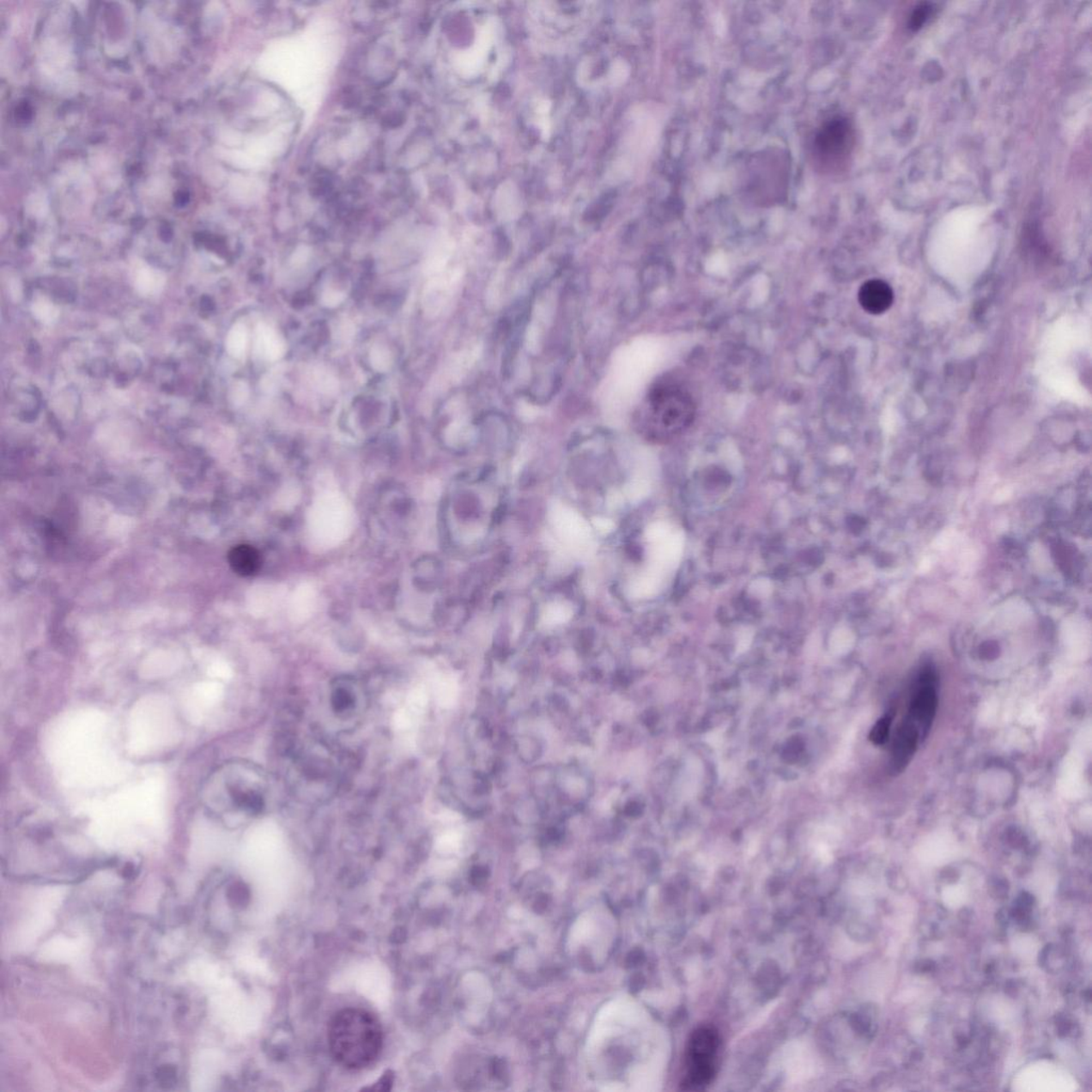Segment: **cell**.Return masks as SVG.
Listing matches in <instances>:
<instances>
[{
	"mask_svg": "<svg viewBox=\"0 0 1092 1092\" xmlns=\"http://www.w3.org/2000/svg\"><path fill=\"white\" fill-rule=\"evenodd\" d=\"M202 799L205 808L220 818L255 816L265 809V786L248 766L227 764L207 779Z\"/></svg>",
	"mask_w": 1092,
	"mask_h": 1092,
	"instance_id": "obj_1",
	"label": "cell"
},
{
	"mask_svg": "<svg viewBox=\"0 0 1092 1092\" xmlns=\"http://www.w3.org/2000/svg\"><path fill=\"white\" fill-rule=\"evenodd\" d=\"M328 1039L334 1059L343 1067L359 1070L377 1059L383 1034L380 1023L371 1012L347 1008L333 1016Z\"/></svg>",
	"mask_w": 1092,
	"mask_h": 1092,
	"instance_id": "obj_2",
	"label": "cell"
},
{
	"mask_svg": "<svg viewBox=\"0 0 1092 1092\" xmlns=\"http://www.w3.org/2000/svg\"><path fill=\"white\" fill-rule=\"evenodd\" d=\"M695 404L689 391L676 383L663 382L652 389L644 409V422L658 439H670L693 424Z\"/></svg>",
	"mask_w": 1092,
	"mask_h": 1092,
	"instance_id": "obj_3",
	"label": "cell"
},
{
	"mask_svg": "<svg viewBox=\"0 0 1092 1092\" xmlns=\"http://www.w3.org/2000/svg\"><path fill=\"white\" fill-rule=\"evenodd\" d=\"M720 1036L714 1026H700L689 1037L684 1058L681 1089L701 1091L711 1085L717 1073Z\"/></svg>",
	"mask_w": 1092,
	"mask_h": 1092,
	"instance_id": "obj_4",
	"label": "cell"
},
{
	"mask_svg": "<svg viewBox=\"0 0 1092 1092\" xmlns=\"http://www.w3.org/2000/svg\"><path fill=\"white\" fill-rule=\"evenodd\" d=\"M854 145L852 123L843 116L828 118L819 127L812 143V158L816 169L825 174L843 171L852 155Z\"/></svg>",
	"mask_w": 1092,
	"mask_h": 1092,
	"instance_id": "obj_5",
	"label": "cell"
},
{
	"mask_svg": "<svg viewBox=\"0 0 1092 1092\" xmlns=\"http://www.w3.org/2000/svg\"><path fill=\"white\" fill-rule=\"evenodd\" d=\"M786 154H761L752 161L747 179V193L761 205L773 204L785 196L788 182Z\"/></svg>",
	"mask_w": 1092,
	"mask_h": 1092,
	"instance_id": "obj_6",
	"label": "cell"
},
{
	"mask_svg": "<svg viewBox=\"0 0 1092 1092\" xmlns=\"http://www.w3.org/2000/svg\"><path fill=\"white\" fill-rule=\"evenodd\" d=\"M937 708L936 676L931 671L926 672L919 680V689L913 695L908 715L906 717L919 730L922 739L927 737L929 729L935 720Z\"/></svg>",
	"mask_w": 1092,
	"mask_h": 1092,
	"instance_id": "obj_7",
	"label": "cell"
},
{
	"mask_svg": "<svg viewBox=\"0 0 1092 1092\" xmlns=\"http://www.w3.org/2000/svg\"><path fill=\"white\" fill-rule=\"evenodd\" d=\"M921 741L922 737L919 730L906 718L898 728L893 742L891 760L893 773H901L906 768Z\"/></svg>",
	"mask_w": 1092,
	"mask_h": 1092,
	"instance_id": "obj_8",
	"label": "cell"
},
{
	"mask_svg": "<svg viewBox=\"0 0 1092 1092\" xmlns=\"http://www.w3.org/2000/svg\"><path fill=\"white\" fill-rule=\"evenodd\" d=\"M858 299L863 310L871 315H880L892 306L894 294L891 286L886 282L874 279L861 286Z\"/></svg>",
	"mask_w": 1092,
	"mask_h": 1092,
	"instance_id": "obj_9",
	"label": "cell"
},
{
	"mask_svg": "<svg viewBox=\"0 0 1092 1092\" xmlns=\"http://www.w3.org/2000/svg\"><path fill=\"white\" fill-rule=\"evenodd\" d=\"M330 704L337 716H354L360 704L358 684L351 679H338L334 682L330 690Z\"/></svg>",
	"mask_w": 1092,
	"mask_h": 1092,
	"instance_id": "obj_10",
	"label": "cell"
},
{
	"mask_svg": "<svg viewBox=\"0 0 1092 1092\" xmlns=\"http://www.w3.org/2000/svg\"><path fill=\"white\" fill-rule=\"evenodd\" d=\"M493 25L487 24L480 30L476 42L469 52H464V57L460 59V67L468 74H476L478 70L482 67L484 59H486L487 52L490 51L493 42V33L494 30Z\"/></svg>",
	"mask_w": 1092,
	"mask_h": 1092,
	"instance_id": "obj_11",
	"label": "cell"
},
{
	"mask_svg": "<svg viewBox=\"0 0 1092 1092\" xmlns=\"http://www.w3.org/2000/svg\"><path fill=\"white\" fill-rule=\"evenodd\" d=\"M228 562L233 571L240 576H252L261 569V554L253 546L240 544L228 553Z\"/></svg>",
	"mask_w": 1092,
	"mask_h": 1092,
	"instance_id": "obj_12",
	"label": "cell"
},
{
	"mask_svg": "<svg viewBox=\"0 0 1092 1092\" xmlns=\"http://www.w3.org/2000/svg\"><path fill=\"white\" fill-rule=\"evenodd\" d=\"M255 352L267 361H276L283 356L285 343L275 330L266 325H259L255 336Z\"/></svg>",
	"mask_w": 1092,
	"mask_h": 1092,
	"instance_id": "obj_13",
	"label": "cell"
},
{
	"mask_svg": "<svg viewBox=\"0 0 1092 1092\" xmlns=\"http://www.w3.org/2000/svg\"><path fill=\"white\" fill-rule=\"evenodd\" d=\"M246 346H248V331L245 325L237 324L232 328L228 333L227 340V348L228 354L234 358L240 359L245 355Z\"/></svg>",
	"mask_w": 1092,
	"mask_h": 1092,
	"instance_id": "obj_14",
	"label": "cell"
},
{
	"mask_svg": "<svg viewBox=\"0 0 1092 1092\" xmlns=\"http://www.w3.org/2000/svg\"><path fill=\"white\" fill-rule=\"evenodd\" d=\"M933 12H935V7H933L932 3H922L918 4L909 16L908 27L913 32L921 29L931 19Z\"/></svg>",
	"mask_w": 1092,
	"mask_h": 1092,
	"instance_id": "obj_15",
	"label": "cell"
},
{
	"mask_svg": "<svg viewBox=\"0 0 1092 1092\" xmlns=\"http://www.w3.org/2000/svg\"><path fill=\"white\" fill-rule=\"evenodd\" d=\"M371 364L377 372L385 373L393 365V355L385 346L377 345L371 351Z\"/></svg>",
	"mask_w": 1092,
	"mask_h": 1092,
	"instance_id": "obj_16",
	"label": "cell"
},
{
	"mask_svg": "<svg viewBox=\"0 0 1092 1092\" xmlns=\"http://www.w3.org/2000/svg\"><path fill=\"white\" fill-rule=\"evenodd\" d=\"M892 720V716H884L877 722V724H876L874 729L871 730L870 738L875 745H883V743L887 742L889 729H891Z\"/></svg>",
	"mask_w": 1092,
	"mask_h": 1092,
	"instance_id": "obj_17",
	"label": "cell"
},
{
	"mask_svg": "<svg viewBox=\"0 0 1092 1092\" xmlns=\"http://www.w3.org/2000/svg\"><path fill=\"white\" fill-rule=\"evenodd\" d=\"M138 284L143 292H153L158 285V277L153 271L144 270L139 276Z\"/></svg>",
	"mask_w": 1092,
	"mask_h": 1092,
	"instance_id": "obj_18",
	"label": "cell"
},
{
	"mask_svg": "<svg viewBox=\"0 0 1092 1092\" xmlns=\"http://www.w3.org/2000/svg\"><path fill=\"white\" fill-rule=\"evenodd\" d=\"M343 300V294L337 290L330 289L323 294L321 302L327 307H336L340 306Z\"/></svg>",
	"mask_w": 1092,
	"mask_h": 1092,
	"instance_id": "obj_19",
	"label": "cell"
},
{
	"mask_svg": "<svg viewBox=\"0 0 1092 1092\" xmlns=\"http://www.w3.org/2000/svg\"><path fill=\"white\" fill-rule=\"evenodd\" d=\"M307 258H308L307 251H305L303 249L301 251H297V252L294 254V257L292 259L293 266H296V267L302 266L303 264L306 262Z\"/></svg>",
	"mask_w": 1092,
	"mask_h": 1092,
	"instance_id": "obj_20",
	"label": "cell"
}]
</instances>
